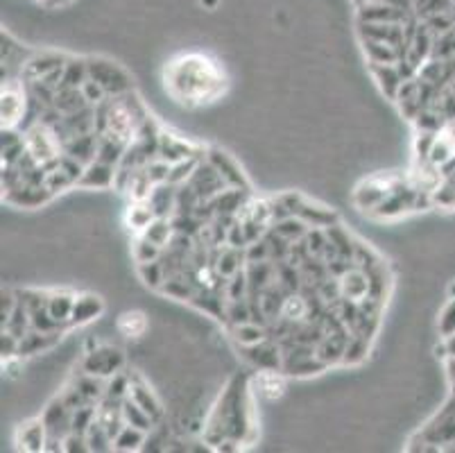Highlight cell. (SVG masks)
<instances>
[{"label":"cell","mask_w":455,"mask_h":453,"mask_svg":"<svg viewBox=\"0 0 455 453\" xmlns=\"http://www.w3.org/2000/svg\"><path fill=\"white\" fill-rule=\"evenodd\" d=\"M166 87L179 102H206L222 87V75L206 57L190 55L166 70Z\"/></svg>","instance_id":"obj_1"},{"label":"cell","mask_w":455,"mask_h":453,"mask_svg":"<svg viewBox=\"0 0 455 453\" xmlns=\"http://www.w3.org/2000/svg\"><path fill=\"white\" fill-rule=\"evenodd\" d=\"M134 109L127 107L125 102H116L107 113V136L125 145L130 139H134Z\"/></svg>","instance_id":"obj_2"},{"label":"cell","mask_w":455,"mask_h":453,"mask_svg":"<svg viewBox=\"0 0 455 453\" xmlns=\"http://www.w3.org/2000/svg\"><path fill=\"white\" fill-rule=\"evenodd\" d=\"M30 139H27V152L35 156V161L39 163H46L50 159H55V152H57V143L55 139H52V134L46 130V128H35L30 134Z\"/></svg>","instance_id":"obj_3"},{"label":"cell","mask_w":455,"mask_h":453,"mask_svg":"<svg viewBox=\"0 0 455 453\" xmlns=\"http://www.w3.org/2000/svg\"><path fill=\"white\" fill-rule=\"evenodd\" d=\"M113 166L111 163H104V161H95L91 163L87 170L82 173L80 177V184L82 186H109L113 182Z\"/></svg>","instance_id":"obj_4"},{"label":"cell","mask_w":455,"mask_h":453,"mask_svg":"<svg viewBox=\"0 0 455 453\" xmlns=\"http://www.w3.org/2000/svg\"><path fill=\"white\" fill-rule=\"evenodd\" d=\"M113 361H120V352H116V349L93 352L87 361V370H89V374H113V370L118 367V363L113 365Z\"/></svg>","instance_id":"obj_5"},{"label":"cell","mask_w":455,"mask_h":453,"mask_svg":"<svg viewBox=\"0 0 455 453\" xmlns=\"http://www.w3.org/2000/svg\"><path fill=\"white\" fill-rule=\"evenodd\" d=\"M46 428L48 426H44V421H32V424H25L23 428L18 430V445L23 449H27V451L44 449Z\"/></svg>","instance_id":"obj_6"},{"label":"cell","mask_w":455,"mask_h":453,"mask_svg":"<svg viewBox=\"0 0 455 453\" xmlns=\"http://www.w3.org/2000/svg\"><path fill=\"white\" fill-rule=\"evenodd\" d=\"M143 238H147L156 247H163L170 240V223L163 216H156L150 223V227L143 229Z\"/></svg>","instance_id":"obj_7"},{"label":"cell","mask_w":455,"mask_h":453,"mask_svg":"<svg viewBox=\"0 0 455 453\" xmlns=\"http://www.w3.org/2000/svg\"><path fill=\"white\" fill-rule=\"evenodd\" d=\"M156 218V211L150 202H139L136 206H130V213H127V220H130L132 229H147L150 223Z\"/></svg>","instance_id":"obj_8"},{"label":"cell","mask_w":455,"mask_h":453,"mask_svg":"<svg viewBox=\"0 0 455 453\" xmlns=\"http://www.w3.org/2000/svg\"><path fill=\"white\" fill-rule=\"evenodd\" d=\"M20 109H23V100H20L18 93L5 91V93H3V125H7V128H12V125L18 120Z\"/></svg>","instance_id":"obj_9"},{"label":"cell","mask_w":455,"mask_h":453,"mask_svg":"<svg viewBox=\"0 0 455 453\" xmlns=\"http://www.w3.org/2000/svg\"><path fill=\"white\" fill-rule=\"evenodd\" d=\"M100 309L102 306L98 297H82V299H75V309H73L70 318H75L77 322H87V320H93L100 313Z\"/></svg>","instance_id":"obj_10"},{"label":"cell","mask_w":455,"mask_h":453,"mask_svg":"<svg viewBox=\"0 0 455 453\" xmlns=\"http://www.w3.org/2000/svg\"><path fill=\"white\" fill-rule=\"evenodd\" d=\"M145 315L143 313H139V311H134V313H125V315H120V320H118V329H120V333H125V335H141L143 331H145Z\"/></svg>","instance_id":"obj_11"},{"label":"cell","mask_w":455,"mask_h":453,"mask_svg":"<svg viewBox=\"0 0 455 453\" xmlns=\"http://www.w3.org/2000/svg\"><path fill=\"white\" fill-rule=\"evenodd\" d=\"M143 442V428L136 426H125L118 438H116V447L118 449H136Z\"/></svg>","instance_id":"obj_12"},{"label":"cell","mask_w":455,"mask_h":453,"mask_svg":"<svg viewBox=\"0 0 455 453\" xmlns=\"http://www.w3.org/2000/svg\"><path fill=\"white\" fill-rule=\"evenodd\" d=\"M158 249H161V247H156V245L150 243L147 238H141L139 245H136V261H139L141 266H145V263H154V259H156V254H158Z\"/></svg>","instance_id":"obj_13"},{"label":"cell","mask_w":455,"mask_h":453,"mask_svg":"<svg viewBox=\"0 0 455 453\" xmlns=\"http://www.w3.org/2000/svg\"><path fill=\"white\" fill-rule=\"evenodd\" d=\"M238 338L245 345H256L263 340V331L256 329V326H240L238 329Z\"/></svg>","instance_id":"obj_14"},{"label":"cell","mask_w":455,"mask_h":453,"mask_svg":"<svg viewBox=\"0 0 455 453\" xmlns=\"http://www.w3.org/2000/svg\"><path fill=\"white\" fill-rule=\"evenodd\" d=\"M304 311H306V306H304V302L299 299V297H290L288 302H285V315H288L290 320H294V315H304Z\"/></svg>","instance_id":"obj_15"},{"label":"cell","mask_w":455,"mask_h":453,"mask_svg":"<svg viewBox=\"0 0 455 453\" xmlns=\"http://www.w3.org/2000/svg\"><path fill=\"white\" fill-rule=\"evenodd\" d=\"M444 141H447V145L451 147V150H455V125H451V128L447 130V136H444Z\"/></svg>","instance_id":"obj_16"}]
</instances>
